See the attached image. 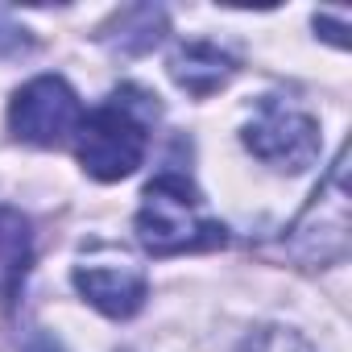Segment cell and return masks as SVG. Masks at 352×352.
I'll return each mask as SVG.
<instances>
[{"label": "cell", "instance_id": "cell-1", "mask_svg": "<svg viewBox=\"0 0 352 352\" xmlns=\"http://www.w3.org/2000/svg\"><path fill=\"white\" fill-rule=\"evenodd\" d=\"M153 116H157V96L137 91V87L112 91L96 112H83V120L75 129L79 166L100 183L129 179L145 162Z\"/></svg>", "mask_w": 352, "mask_h": 352}, {"label": "cell", "instance_id": "cell-2", "mask_svg": "<svg viewBox=\"0 0 352 352\" xmlns=\"http://www.w3.org/2000/svg\"><path fill=\"white\" fill-rule=\"evenodd\" d=\"M133 232H137V245L145 253H153V257L220 249L228 241V228L204 212L199 191L183 179V174H157V179L145 187Z\"/></svg>", "mask_w": 352, "mask_h": 352}, {"label": "cell", "instance_id": "cell-3", "mask_svg": "<svg viewBox=\"0 0 352 352\" xmlns=\"http://www.w3.org/2000/svg\"><path fill=\"white\" fill-rule=\"evenodd\" d=\"M286 257L302 261V265H327L340 261L348 249V187H344V153L331 162L323 187L315 191V199L302 208V216L286 228L282 241Z\"/></svg>", "mask_w": 352, "mask_h": 352}, {"label": "cell", "instance_id": "cell-4", "mask_svg": "<svg viewBox=\"0 0 352 352\" xmlns=\"http://www.w3.org/2000/svg\"><path fill=\"white\" fill-rule=\"evenodd\" d=\"M83 120V104L71 91V83L63 75H38L30 79L13 104H9V129L17 141L38 145V149H54L63 141L75 137Z\"/></svg>", "mask_w": 352, "mask_h": 352}, {"label": "cell", "instance_id": "cell-5", "mask_svg": "<svg viewBox=\"0 0 352 352\" xmlns=\"http://www.w3.org/2000/svg\"><path fill=\"white\" fill-rule=\"evenodd\" d=\"M245 145L265 166L298 174L319 157V124H315V116L270 96L257 104V116L245 124Z\"/></svg>", "mask_w": 352, "mask_h": 352}, {"label": "cell", "instance_id": "cell-6", "mask_svg": "<svg viewBox=\"0 0 352 352\" xmlns=\"http://www.w3.org/2000/svg\"><path fill=\"white\" fill-rule=\"evenodd\" d=\"M75 286L108 319L137 315L145 307V294H149L145 274L129 261H83V265H75Z\"/></svg>", "mask_w": 352, "mask_h": 352}, {"label": "cell", "instance_id": "cell-7", "mask_svg": "<svg viewBox=\"0 0 352 352\" xmlns=\"http://www.w3.org/2000/svg\"><path fill=\"white\" fill-rule=\"evenodd\" d=\"M30 261H34V228H30V220L17 208L0 204V302H5V311L17 307Z\"/></svg>", "mask_w": 352, "mask_h": 352}, {"label": "cell", "instance_id": "cell-8", "mask_svg": "<svg viewBox=\"0 0 352 352\" xmlns=\"http://www.w3.org/2000/svg\"><path fill=\"white\" fill-rule=\"evenodd\" d=\"M170 75H174V83L187 87L191 96H212V91H220L236 75V58L224 54L212 42H187V46L174 50Z\"/></svg>", "mask_w": 352, "mask_h": 352}, {"label": "cell", "instance_id": "cell-9", "mask_svg": "<svg viewBox=\"0 0 352 352\" xmlns=\"http://www.w3.org/2000/svg\"><path fill=\"white\" fill-rule=\"evenodd\" d=\"M108 50L116 54H149L162 38H166V9L157 5H133V9H120L112 17V25L100 34Z\"/></svg>", "mask_w": 352, "mask_h": 352}, {"label": "cell", "instance_id": "cell-10", "mask_svg": "<svg viewBox=\"0 0 352 352\" xmlns=\"http://www.w3.org/2000/svg\"><path fill=\"white\" fill-rule=\"evenodd\" d=\"M236 352H315V348H311L298 331L270 323V327H257L253 336H245Z\"/></svg>", "mask_w": 352, "mask_h": 352}, {"label": "cell", "instance_id": "cell-11", "mask_svg": "<svg viewBox=\"0 0 352 352\" xmlns=\"http://www.w3.org/2000/svg\"><path fill=\"white\" fill-rule=\"evenodd\" d=\"M34 50V38L13 21L9 9H0V54H30Z\"/></svg>", "mask_w": 352, "mask_h": 352}, {"label": "cell", "instance_id": "cell-12", "mask_svg": "<svg viewBox=\"0 0 352 352\" xmlns=\"http://www.w3.org/2000/svg\"><path fill=\"white\" fill-rule=\"evenodd\" d=\"M315 30H327V34H323L327 42L348 46V38H344V34H348V25H344V21H331V17H323V13H319V17H315Z\"/></svg>", "mask_w": 352, "mask_h": 352}, {"label": "cell", "instance_id": "cell-13", "mask_svg": "<svg viewBox=\"0 0 352 352\" xmlns=\"http://www.w3.org/2000/svg\"><path fill=\"white\" fill-rule=\"evenodd\" d=\"M25 352H63V344L54 340V336H46V331H38L30 344H25Z\"/></svg>", "mask_w": 352, "mask_h": 352}]
</instances>
